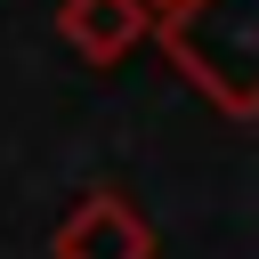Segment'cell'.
Here are the masks:
<instances>
[{"mask_svg":"<svg viewBox=\"0 0 259 259\" xmlns=\"http://www.w3.org/2000/svg\"><path fill=\"white\" fill-rule=\"evenodd\" d=\"M57 32H65V49L81 57V65H130L138 49H146V32H154V8L146 0H65L57 8Z\"/></svg>","mask_w":259,"mask_h":259,"instance_id":"3","label":"cell"},{"mask_svg":"<svg viewBox=\"0 0 259 259\" xmlns=\"http://www.w3.org/2000/svg\"><path fill=\"white\" fill-rule=\"evenodd\" d=\"M146 40H162L178 81L202 89L227 121L259 113V0H178V8H154Z\"/></svg>","mask_w":259,"mask_h":259,"instance_id":"1","label":"cell"},{"mask_svg":"<svg viewBox=\"0 0 259 259\" xmlns=\"http://www.w3.org/2000/svg\"><path fill=\"white\" fill-rule=\"evenodd\" d=\"M49 259H154V227H146V210H138L121 186H89V194L57 219Z\"/></svg>","mask_w":259,"mask_h":259,"instance_id":"2","label":"cell"},{"mask_svg":"<svg viewBox=\"0 0 259 259\" xmlns=\"http://www.w3.org/2000/svg\"><path fill=\"white\" fill-rule=\"evenodd\" d=\"M146 8H178V0H146Z\"/></svg>","mask_w":259,"mask_h":259,"instance_id":"4","label":"cell"}]
</instances>
